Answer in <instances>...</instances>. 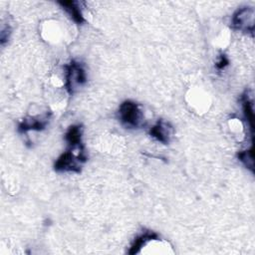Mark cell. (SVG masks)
Instances as JSON below:
<instances>
[{"mask_svg":"<svg viewBox=\"0 0 255 255\" xmlns=\"http://www.w3.org/2000/svg\"><path fill=\"white\" fill-rule=\"evenodd\" d=\"M119 116L122 124L127 128H138L143 123L142 111L140 107L132 101H126L120 106Z\"/></svg>","mask_w":255,"mask_h":255,"instance_id":"obj_1","label":"cell"},{"mask_svg":"<svg viewBox=\"0 0 255 255\" xmlns=\"http://www.w3.org/2000/svg\"><path fill=\"white\" fill-rule=\"evenodd\" d=\"M228 63H229V61H228V59L226 58V56L221 55V56L219 57V60H218L217 63H216V68H217L218 70H222V69H224V68L228 65Z\"/></svg>","mask_w":255,"mask_h":255,"instance_id":"obj_10","label":"cell"},{"mask_svg":"<svg viewBox=\"0 0 255 255\" xmlns=\"http://www.w3.org/2000/svg\"><path fill=\"white\" fill-rule=\"evenodd\" d=\"M149 133L156 140L166 144L172 138L173 128L171 127V125L169 123H166V122L160 120L150 128Z\"/></svg>","mask_w":255,"mask_h":255,"instance_id":"obj_5","label":"cell"},{"mask_svg":"<svg viewBox=\"0 0 255 255\" xmlns=\"http://www.w3.org/2000/svg\"><path fill=\"white\" fill-rule=\"evenodd\" d=\"M239 159L250 168H253V156L251 150H245L239 153Z\"/></svg>","mask_w":255,"mask_h":255,"instance_id":"obj_9","label":"cell"},{"mask_svg":"<svg viewBox=\"0 0 255 255\" xmlns=\"http://www.w3.org/2000/svg\"><path fill=\"white\" fill-rule=\"evenodd\" d=\"M254 23V11L252 8L244 7L239 9L232 18V26L234 29L244 32H252Z\"/></svg>","mask_w":255,"mask_h":255,"instance_id":"obj_4","label":"cell"},{"mask_svg":"<svg viewBox=\"0 0 255 255\" xmlns=\"http://www.w3.org/2000/svg\"><path fill=\"white\" fill-rule=\"evenodd\" d=\"M64 9L70 14V16L72 17V19L78 23L81 24L85 21L84 19V15L79 7V3L78 2H74V1H69V2H61L60 3Z\"/></svg>","mask_w":255,"mask_h":255,"instance_id":"obj_7","label":"cell"},{"mask_svg":"<svg viewBox=\"0 0 255 255\" xmlns=\"http://www.w3.org/2000/svg\"><path fill=\"white\" fill-rule=\"evenodd\" d=\"M86 73L82 65L76 61H72L66 66V88L69 93H73L74 90L86 82Z\"/></svg>","mask_w":255,"mask_h":255,"instance_id":"obj_3","label":"cell"},{"mask_svg":"<svg viewBox=\"0 0 255 255\" xmlns=\"http://www.w3.org/2000/svg\"><path fill=\"white\" fill-rule=\"evenodd\" d=\"M86 161L84 153H76L74 149L64 152L56 161L55 169L57 171L80 172L82 162Z\"/></svg>","mask_w":255,"mask_h":255,"instance_id":"obj_2","label":"cell"},{"mask_svg":"<svg viewBox=\"0 0 255 255\" xmlns=\"http://www.w3.org/2000/svg\"><path fill=\"white\" fill-rule=\"evenodd\" d=\"M48 122V116H44L42 118L35 117L31 119L24 120L19 125V130L22 132H25L27 130H41L45 128Z\"/></svg>","mask_w":255,"mask_h":255,"instance_id":"obj_6","label":"cell"},{"mask_svg":"<svg viewBox=\"0 0 255 255\" xmlns=\"http://www.w3.org/2000/svg\"><path fill=\"white\" fill-rule=\"evenodd\" d=\"M66 139L69 142L71 146H77L82 145V128L80 126H73L71 127L67 133H66Z\"/></svg>","mask_w":255,"mask_h":255,"instance_id":"obj_8","label":"cell"}]
</instances>
